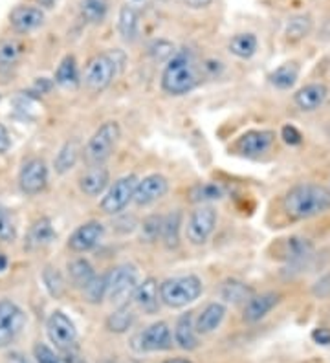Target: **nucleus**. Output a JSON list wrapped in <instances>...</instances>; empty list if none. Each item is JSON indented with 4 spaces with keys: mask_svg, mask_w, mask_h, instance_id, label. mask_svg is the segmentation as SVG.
<instances>
[{
    "mask_svg": "<svg viewBox=\"0 0 330 363\" xmlns=\"http://www.w3.org/2000/svg\"><path fill=\"white\" fill-rule=\"evenodd\" d=\"M184 2L193 9H202V8H207V6L211 4L213 0H184Z\"/></svg>",
    "mask_w": 330,
    "mask_h": 363,
    "instance_id": "obj_49",
    "label": "nucleus"
},
{
    "mask_svg": "<svg viewBox=\"0 0 330 363\" xmlns=\"http://www.w3.org/2000/svg\"><path fill=\"white\" fill-rule=\"evenodd\" d=\"M138 26H140V17H138L136 9L131 8V6H123V8L119 9L118 30H119V35L123 37L127 43L136 40Z\"/></svg>",
    "mask_w": 330,
    "mask_h": 363,
    "instance_id": "obj_27",
    "label": "nucleus"
},
{
    "mask_svg": "<svg viewBox=\"0 0 330 363\" xmlns=\"http://www.w3.org/2000/svg\"><path fill=\"white\" fill-rule=\"evenodd\" d=\"M282 209L292 220H308L330 209V189L321 184H299L288 189Z\"/></svg>",
    "mask_w": 330,
    "mask_h": 363,
    "instance_id": "obj_1",
    "label": "nucleus"
},
{
    "mask_svg": "<svg viewBox=\"0 0 330 363\" xmlns=\"http://www.w3.org/2000/svg\"><path fill=\"white\" fill-rule=\"evenodd\" d=\"M26 315L18 305L9 299L0 301V349H6L21 336Z\"/></svg>",
    "mask_w": 330,
    "mask_h": 363,
    "instance_id": "obj_9",
    "label": "nucleus"
},
{
    "mask_svg": "<svg viewBox=\"0 0 330 363\" xmlns=\"http://www.w3.org/2000/svg\"><path fill=\"white\" fill-rule=\"evenodd\" d=\"M55 83L62 89H75L79 84V70L74 55H66L55 72Z\"/></svg>",
    "mask_w": 330,
    "mask_h": 363,
    "instance_id": "obj_29",
    "label": "nucleus"
},
{
    "mask_svg": "<svg viewBox=\"0 0 330 363\" xmlns=\"http://www.w3.org/2000/svg\"><path fill=\"white\" fill-rule=\"evenodd\" d=\"M312 340L319 345H329L330 343V328H316L312 333Z\"/></svg>",
    "mask_w": 330,
    "mask_h": 363,
    "instance_id": "obj_45",
    "label": "nucleus"
},
{
    "mask_svg": "<svg viewBox=\"0 0 330 363\" xmlns=\"http://www.w3.org/2000/svg\"><path fill=\"white\" fill-rule=\"evenodd\" d=\"M163 363H193V362L187 358H172V359H167V362H163Z\"/></svg>",
    "mask_w": 330,
    "mask_h": 363,
    "instance_id": "obj_52",
    "label": "nucleus"
},
{
    "mask_svg": "<svg viewBox=\"0 0 330 363\" xmlns=\"http://www.w3.org/2000/svg\"><path fill=\"white\" fill-rule=\"evenodd\" d=\"M134 319H136V315L128 308V305L118 306V311L112 312L109 319H106V328H109L110 333L123 334L134 325Z\"/></svg>",
    "mask_w": 330,
    "mask_h": 363,
    "instance_id": "obj_32",
    "label": "nucleus"
},
{
    "mask_svg": "<svg viewBox=\"0 0 330 363\" xmlns=\"http://www.w3.org/2000/svg\"><path fill=\"white\" fill-rule=\"evenodd\" d=\"M329 89L323 83H310L294 94V103L303 112L317 111L325 103Z\"/></svg>",
    "mask_w": 330,
    "mask_h": 363,
    "instance_id": "obj_18",
    "label": "nucleus"
},
{
    "mask_svg": "<svg viewBox=\"0 0 330 363\" xmlns=\"http://www.w3.org/2000/svg\"><path fill=\"white\" fill-rule=\"evenodd\" d=\"M275 142L273 130H250L237 140V151L246 156H259L266 152Z\"/></svg>",
    "mask_w": 330,
    "mask_h": 363,
    "instance_id": "obj_16",
    "label": "nucleus"
},
{
    "mask_svg": "<svg viewBox=\"0 0 330 363\" xmlns=\"http://www.w3.org/2000/svg\"><path fill=\"white\" fill-rule=\"evenodd\" d=\"M9 23L18 33H30L43 26L44 13L43 9L35 8V6H17L9 13Z\"/></svg>",
    "mask_w": 330,
    "mask_h": 363,
    "instance_id": "obj_17",
    "label": "nucleus"
},
{
    "mask_svg": "<svg viewBox=\"0 0 330 363\" xmlns=\"http://www.w3.org/2000/svg\"><path fill=\"white\" fill-rule=\"evenodd\" d=\"M149 53H150V57L154 59V61H169V59L175 55V46L169 43V40H154L153 45L149 46Z\"/></svg>",
    "mask_w": 330,
    "mask_h": 363,
    "instance_id": "obj_41",
    "label": "nucleus"
},
{
    "mask_svg": "<svg viewBox=\"0 0 330 363\" xmlns=\"http://www.w3.org/2000/svg\"><path fill=\"white\" fill-rule=\"evenodd\" d=\"M110 180L109 169L103 167V165H94L79 178V187L84 195L88 196H97L101 195L103 191L106 189Z\"/></svg>",
    "mask_w": 330,
    "mask_h": 363,
    "instance_id": "obj_21",
    "label": "nucleus"
},
{
    "mask_svg": "<svg viewBox=\"0 0 330 363\" xmlns=\"http://www.w3.org/2000/svg\"><path fill=\"white\" fill-rule=\"evenodd\" d=\"M4 363H30V362H28L26 356L21 354V352H9V354L6 356Z\"/></svg>",
    "mask_w": 330,
    "mask_h": 363,
    "instance_id": "obj_48",
    "label": "nucleus"
},
{
    "mask_svg": "<svg viewBox=\"0 0 330 363\" xmlns=\"http://www.w3.org/2000/svg\"><path fill=\"white\" fill-rule=\"evenodd\" d=\"M134 301L140 306L145 314H156L160 308V286L158 281L154 277H147L143 283L138 286L136 294H134Z\"/></svg>",
    "mask_w": 330,
    "mask_h": 363,
    "instance_id": "obj_20",
    "label": "nucleus"
},
{
    "mask_svg": "<svg viewBox=\"0 0 330 363\" xmlns=\"http://www.w3.org/2000/svg\"><path fill=\"white\" fill-rule=\"evenodd\" d=\"M9 147H11V140H9V134H8V130H6L4 125L0 123V155L8 152Z\"/></svg>",
    "mask_w": 330,
    "mask_h": 363,
    "instance_id": "obj_46",
    "label": "nucleus"
},
{
    "mask_svg": "<svg viewBox=\"0 0 330 363\" xmlns=\"http://www.w3.org/2000/svg\"><path fill=\"white\" fill-rule=\"evenodd\" d=\"M33 356H35L37 363H65L50 347L43 345V343H37L33 347Z\"/></svg>",
    "mask_w": 330,
    "mask_h": 363,
    "instance_id": "obj_43",
    "label": "nucleus"
},
{
    "mask_svg": "<svg viewBox=\"0 0 330 363\" xmlns=\"http://www.w3.org/2000/svg\"><path fill=\"white\" fill-rule=\"evenodd\" d=\"M37 2H39V4L43 6V8H52L55 0H37Z\"/></svg>",
    "mask_w": 330,
    "mask_h": 363,
    "instance_id": "obj_53",
    "label": "nucleus"
},
{
    "mask_svg": "<svg viewBox=\"0 0 330 363\" xmlns=\"http://www.w3.org/2000/svg\"><path fill=\"white\" fill-rule=\"evenodd\" d=\"M101 363H116V362H112V359H103Z\"/></svg>",
    "mask_w": 330,
    "mask_h": 363,
    "instance_id": "obj_54",
    "label": "nucleus"
},
{
    "mask_svg": "<svg viewBox=\"0 0 330 363\" xmlns=\"http://www.w3.org/2000/svg\"><path fill=\"white\" fill-rule=\"evenodd\" d=\"M314 250L312 240L304 239V237H288L281 244V255L285 261L297 262L307 259Z\"/></svg>",
    "mask_w": 330,
    "mask_h": 363,
    "instance_id": "obj_23",
    "label": "nucleus"
},
{
    "mask_svg": "<svg viewBox=\"0 0 330 363\" xmlns=\"http://www.w3.org/2000/svg\"><path fill=\"white\" fill-rule=\"evenodd\" d=\"M297 77H299V65L292 61V62H285V65H281L279 68H275V70L268 76V79L275 89L288 90L294 86Z\"/></svg>",
    "mask_w": 330,
    "mask_h": 363,
    "instance_id": "obj_26",
    "label": "nucleus"
},
{
    "mask_svg": "<svg viewBox=\"0 0 330 363\" xmlns=\"http://www.w3.org/2000/svg\"><path fill=\"white\" fill-rule=\"evenodd\" d=\"M116 59L110 57L109 53H99V55H94L87 65V70H84V83L92 92H103L105 89H109L110 83L114 81L116 77Z\"/></svg>",
    "mask_w": 330,
    "mask_h": 363,
    "instance_id": "obj_7",
    "label": "nucleus"
},
{
    "mask_svg": "<svg viewBox=\"0 0 330 363\" xmlns=\"http://www.w3.org/2000/svg\"><path fill=\"white\" fill-rule=\"evenodd\" d=\"M169 191V180L163 174H149L143 180L138 182L136 193H134V202L138 206H149L156 200L163 199Z\"/></svg>",
    "mask_w": 330,
    "mask_h": 363,
    "instance_id": "obj_14",
    "label": "nucleus"
},
{
    "mask_svg": "<svg viewBox=\"0 0 330 363\" xmlns=\"http://www.w3.org/2000/svg\"><path fill=\"white\" fill-rule=\"evenodd\" d=\"M46 334L55 345V349L62 354H70L77 349V328L65 312L55 311L50 314L48 321H46Z\"/></svg>",
    "mask_w": 330,
    "mask_h": 363,
    "instance_id": "obj_6",
    "label": "nucleus"
},
{
    "mask_svg": "<svg viewBox=\"0 0 330 363\" xmlns=\"http://www.w3.org/2000/svg\"><path fill=\"white\" fill-rule=\"evenodd\" d=\"M226 318V306L222 303H209L197 319L198 334H211L220 327Z\"/></svg>",
    "mask_w": 330,
    "mask_h": 363,
    "instance_id": "obj_22",
    "label": "nucleus"
},
{
    "mask_svg": "<svg viewBox=\"0 0 330 363\" xmlns=\"http://www.w3.org/2000/svg\"><path fill=\"white\" fill-rule=\"evenodd\" d=\"M46 184H48V167L44 164V160H28L18 173V186H21L22 193L31 196L39 195L46 189Z\"/></svg>",
    "mask_w": 330,
    "mask_h": 363,
    "instance_id": "obj_12",
    "label": "nucleus"
},
{
    "mask_svg": "<svg viewBox=\"0 0 330 363\" xmlns=\"http://www.w3.org/2000/svg\"><path fill=\"white\" fill-rule=\"evenodd\" d=\"M66 359H62L65 363H87V359L79 358V356L75 354V352H70V354H65Z\"/></svg>",
    "mask_w": 330,
    "mask_h": 363,
    "instance_id": "obj_50",
    "label": "nucleus"
},
{
    "mask_svg": "<svg viewBox=\"0 0 330 363\" xmlns=\"http://www.w3.org/2000/svg\"><path fill=\"white\" fill-rule=\"evenodd\" d=\"M68 277H70V283L79 290H84L88 284L92 283V279L96 277L94 274L92 264L87 261V259H75L68 264Z\"/></svg>",
    "mask_w": 330,
    "mask_h": 363,
    "instance_id": "obj_28",
    "label": "nucleus"
},
{
    "mask_svg": "<svg viewBox=\"0 0 330 363\" xmlns=\"http://www.w3.org/2000/svg\"><path fill=\"white\" fill-rule=\"evenodd\" d=\"M119 136H121V129H119V125L116 121H106V123H103L94 133V136L88 142L87 149H84V156H87L88 164H105L106 160L112 156V152H114Z\"/></svg>",
    "mask_w": 330,
    "mask_h": 363,
    "instance_id": "obj_5",
    "label": "nucleus"
},
{
    "mask_svg": "<svg viewBox=\"0 0 330 363\" xmlns=\"http://www.w3.org/2000/svg\"><path fill=\"white\" fill-rule=\"evenodd\" d=\"M279 303H281V294L279 292H264L260 296H251L244 306L242 319L246 323H257L263 318H266Z\"/></svg>",
    "mask_w": 330,
    "mask_h": 363,
    "instance_id": "obj_15",
    "label": "nucleus"
},
{
    "mask_svg": "<svg viewBox=\"0 0 330 363\" xmlns=\"http://www.w3.org/2000/svg\"><path fill=\"white\" fill-rule=\"evenodd\" d=\"M110 0H81L79 11L84 23L99 24L109 13Z\"/></svg>",
    "mask_w": 330,
    "mask_h": 363,
    "instance_id": "obj_30",
    "label": "nucleus"
},
{
    "mask_svg": "<svg viewBox=\"0 0 330 363\" xmlns=\"http://www.w3.org/2000/svg\"><path fill=\"white\" fill-rule=\"evenodd\" d=\"M132 347L138 352H160V350H169L172 347V336L171 328L165 321H158L153 323L138 334L132 340Z\"/></svg>",
    "mask_w": 330,
    "mask_h": 363,
    "instance_id": "obj_10",
    "label": "nucleus"
},
{
    "mask_svg": "<svg viewBox=\"0 0 330 363\" xmlns=\"http://www.w3.org/2000/svg\"><path fill=\"white\" fill-rule=\"evenodd\" d=\"M200 81L202 68L198 67L193 52L184 48L167 61V67L162 74V89L171 96H184L197 89Z\"/></svg>",
    "mask_w": 330,
    "mask_h": 363,
    "instance_id": "obj_2",
    "label": "nucleus"
},
{
    "mask_svg": "<svg viewBox=\"0 0 330 363\" xmlns=\"http://www.w3.org/2000/svg\"><path fill=\"white\" fill-rule=\"evenodd\" d=\"M257 37L253 33H237L229 40V52L237 55L238 59H250L257 52Z\"/></svg>",
    "mask_w": 330,
    "mask_h": 363,
    "instance_id": "obj_31",
    "label": "nucleus"
},
{
    "mask_svg": "<svg viewBox=\"0 0 330 363\" xmlns=\"http://www.w3.org/2000/svg\"><path fill=\"white\" fill-rule=\"evenodd\" d=\"M175 343L184 350L198 349V333L197 321L193 312L180 315L175 325Z\"/></svg>",
    "mask_w": 330,
    "mask_h": 363,
    "instance_id": "obj_19",
    "label": "nucleus"
},
{
    "mask_svg": "<svg viewBox=\"0 0 330 363\" xmlns=\"http://www.w3.org/2000/svg\"><path fill=\"white\" fill-rule=\"evenodd\" d=\"M77 158H79V147L75 142H68L62 145V149L59 151L57 158H55V171L59 174L68 173L75 164H77Z\"/></svg>",
    "mask_w": 330,
    "mask_h": 363,
    "instance_id": "obj_34",
    "label": "nucleus"
},
{
    "mask_svg": "<svg viewBox=\"0 0 330 363\" xmlns=\"http://www.w3.org/2000/svg\"><path fill=\"white\" fill-rule=\"evenodd\" d=\"M162 224H163V217H147L145 220L141 222V240H145V242H154V240H158L162 237Z\"/></svg>",
    "mask_w": 330,
    "mask_h": 363,
    "instance_id": "obj_39",
    "label": "nucleus"
},
{
    "mask_svg": "<svg viewBox=\"0 0 330 363\" xmlns=\"http://www.w3.org/2000/svg\"><path fill=\"white\" fill-rule=\"evenodd\" d=\"M136 174H127L114 182V186L110 187L109 193L103 196L101 209L106 215H118L128 206L131 200H134V193L138 187Z\"/></svg>",
    "mask_w": 330,
    "mask_h": 363,
    "instance_id": "obj_8",
    "label": "nucleus"
},
{
    "mask_svg": "<svg viewBox=\"0 0 330 363\" xmlns=\"http://www.w3.org/2000/svg\"><path fill=\"white\" fill-rule=\"evenodd\" d=\"M15 237H17V231H15L13 220H11L6 209L0 208V240L2 242H11V240H15Z\"/></svg>",
    "mask_w": 330,
    "mask_h": 363,
    "instance_id": "obj_42",
    "label": "nucleus"
},
{
    "mask_svg": "<svg viewBox=\"0 0 330 363\" xmlns=\"http://www.w3.org/2000/svg\"><path fill=\"white\" fill-rule=\"evenodd\" d=\"M43 283L44 286H46V290H48L50 296L55 297V299H59V297L65 294V279H62L61 272H59L57 268H53V266H46V268H44Z\"/></svg>",
    "mask_w": 330,
    "mask_h": 363,
    "instance_id": "obj_36",
    "label": "nucleus"
},
{
    "mask_svg": "<svg viewBox=\"0 0 330 363\" xmlns=\"http://www.w3.org/2000/svg\"><path fill=\"white\" fill-rule=\"evenodd\" d=\"M281 138L285 140V143H288V145H299V143L303 142V134L295 129L294 125H285L281 129Z\"/></svg>",
    "mask_w": 330,
    "mask_h": 363,
    "instance_id": "obj_44",
    "label": "nucleus"
},
{
    "mask_svg": "<svg viewBox=\"0 0 330 363\" xmlns=\"http://www.w3.org/2000/svg\"><path fill=\"white\" fill-rule=\"evenodd\" d=\"M103 233H105V228H103L101 222H84V224H81V226L70 235V239H68V248L75 253L90 252V250L96 248L97 244H99V240L103 239Z\"/></svg>",
    "mask_w": 330,
    "mask_h": 363,
    "instance_id": "obj_13",
    "label": "nucleus"
},
{
    "mask_svg": "<svg viewBox=\"0 0 330 363\" xmlns=\"http://www.w3.org/2000/svg\"><path fill=\"white\" fill-rule=\"evenodd\" d=\"M180 228H182V213L171 211L169 215L163 217L162 224V242L165 244V248L175 250L180 244Z\"/></svg>",
    "mask_w": 330,
    "mask_h": 363,
    "instance_id": "obj_25",
    "label": "nucleus"
},
{
    "mask_svg": "<svg viewBox=\"0 0 330 363\" xmlns=\"http://www.w3.org/2000/svg\"><path fill=\"white\" fill-rule=\"evenodd\" d=\"M8 268V257L0 253V272H4Z\"/></svg>",
    "mask_w": 330,
    "mask_h": 363,
    "instance_id": "obj_51",
    "label": "nucleus"
},
{
    "mask_svg": "<svg viewBox=\"0 0 330 363\" xmlns=\"http://www.w3.org/2000/svg\"><path fill=\"white\" fill-rule=\"evenodd\" d=\"M53 239H55V231H53L50 218H39L37 222H33V226L28 231L26 246L31 250L43 248V246L52 242Z\"/></svg>",
    "mask_w": 330,
    "mask_h": 363,
    "instance_id": "obj_24",
    "label": "nucleus"
},
{
    "mask_svg": "<svg viewBox=\"0 0 330 363\" xmlns=\"http://www.w3.org/2000/svg\"><path fill=\"white\" fill-rule=\"evenodd\" d=\"M106 297L116 306L128 305V299H134L138 286V270L132 264H119L106 274Z\"/></svg>",
    "mask_w": 330,
    "mask_h": 363,
    "instance_id": "obj_4",
    "label": "nucleus"
},
{
    "mask_svg": "<svg viewBox=\"0 0 330 363\" xmlns=\"http://www.w3.org/2000/svg\"><path fill=\"white\" fill-rule=\"evenodd\" d=\"M53 84H52V81H48V79H39L35 83V86H33V90H35L37 94H44V92H48L50 89H52Z\"/></svg>",
    "mask_w": 330,
    "mask_h": 363,
    "instance_id": "obj_47",
    "label": "nucleus"
},
{
    "mask_svg": "<svg viewBox=\"0 0 330 363\" xmlns=\"http://www.w3.org/2000/svg\"><path fill=\"white\" fill-rule=\"evenodd\" d=\"M22 55V46L15 39L0 40V72H8L15 67Z\"/></svg>",
    "mask_w": 330,
    "mask_h": 363,
    "instance_id": "obj_33",
    "label": "nucleus"
},
{
    "mask_svg": "<svg viewBox=\"0 0 330 363\" xmlns=\"http://www.w3.org/2000/svg\"><path fill=\"white\" fill-rule=\"evenodd\" d=\"M106 288H109V284H106V275H99V277L96 275L92 283L83 290L84 299L88 303H92V305H99L106 297Z\"/></svg>",
    "mask_w": 330,
    "mask_h": 363,
    "instance_id": "obj_37",
    "label": "nucleus"
},
{
    "mask_svg": "<svg viewBox=\"0 0 330 363\" xmlns=\"http://www.w3.org/2000/svg\"><path fill=\"white\" fill-rule=\"evenodd\" d=\"M202 294V281L197 275H178L160 284V299L171 308H182L194 303Z\"/></svg>",
    "mask_w": 330,
    "mask_h": 363,
    "instance_id": "obj_3",
    "label": "nucleus"
},
{
    "mask_svg": "<svg viewBox=\"0 0 330 363\" xmlns=\"http://www.w3.org/2000/svg\"><path fill=\"white\" fill-rule=\"evenodd\" d=\"M222 187L216 184H200L191 189V200L193 202H209V200L222 199Z\"/></svg>",
    "mask_w": 330,
    "mask_h": 363,
    "instance_id": "obj_38",
    "label": "nucleus"
},
{
    "mask_svg": "<svg viewBox=\"0 0 330 363\" xmlns=\"http://www.w3.org/2000/svg\"><path fill=\"white\" fill-rule=\"evenodd\" d=\"M222 297H224L226 301L228 303H248L246 299H250L251 297V288L246 286L244 283H241V281H226L224 286H222Z\"/></svg>",
    "mask_w": 330,
    "mask_h": 363,
    "instance_id": "obj_35",
    "label": "nucleus"
},
{
    "mask_svg": "<svg viewBox=\"0 0 330 363\" xmlns=\"http://www.w3.org/2000/svg\"><path fill=\"white\" fill-rule=\"evenodd\" d=\"M216 226V211L211 206H200L191 213L189 220H187V240L191 244H206L207 239L211 237L213 230Z\"/></svg>",
    "mask_w": 330,
    "mask_h": 363,
    "instance_id": "obj_11",
    "label": "nucleus"
},
{
    "mask_svg": "<svg viewBox=\"0 0 330 363\" xmlns=\"http://www.w3.org/2000/svg\"><path fill=\"white\" fill-rule=\"evenodd\" d=\"M310 31V18L308 17H294L290 18V23L286 26V37L290 40H299L307 37Z\"/></svg>",
    "mask_w": 330,
    "mask_h": 363,
    "instance_id": "obj_40",
    "label": "nucleus"
}]
</instances>
